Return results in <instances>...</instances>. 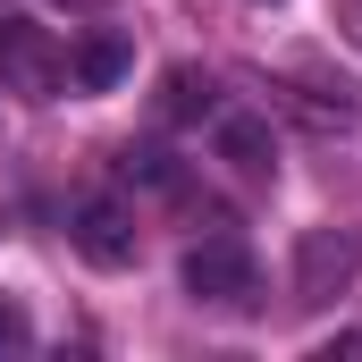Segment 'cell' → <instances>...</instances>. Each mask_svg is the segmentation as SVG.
Returning a JSON list of instances; mask_svg holds the SVG:
<instances>
[{"instance_id":"ba28073f","label":"cell","mask_w":362,"mask_h":362,"mask_svg":"<svg viewBox=\"0 0 362 362\" xmlns=\"http://www.w3.org/2000/svg\"><path fill=\"white\" fill-rule=\"evenodd\" d=\"M160 110H169V118H202V110H211V76H202V68H169Z\"/></svg>"},{"instance_id":"277c9868","label":"cell","mask_w":362,"mask_h":362,"mask_svg":"<svg viewBox=\"0 0 362 362\" xmlns=\"http://www.w3.org/2000/svg\"><path fill=\"white\" fill-rule=\"evenodd\" d=\"M286 101H295L312 127H362L354 76H337V68H320V59H286Z\"/></svg>"},{"instance_id":"6da1fadb","label":"cell","mask_w":362,"mask_h":362,"mask_svg":"<svg viewBox=\"0 0 362 362\" xmlns=\"http://www.w3.org/2000/svg\"><path fill=\"white\" fill-rule=\"evenodd\" d=\"M362 278V228H303V245H295V303L303 312H329L346 286Z\"/></svg>"},{"instance_id":"9c48e42d","label":"cell","mask_w":362,"mask_h":362,"mask_svg":"<svg viewBox=\"0 0 362 362\" xmlns=\"http://www.w3.org/2000/svg\"><path fill=\"white\" fill-rule=\"evenodd\" d=\"M8 337H17V320H8V312H0V346H8Z\"/></svg>"},{"instance_id":"52a82bcc","label":"cell","mask_w":362,"mask_h":362,"mask_svg":"<svg viewBox=\"0 0 362 362\" xmlns=\"http://www.w3.org/2000/svg\"><path fill=\"white\" fill-rule=\"evenodd\" d=\"M135 68V51H127V34H85L76 51H68V85L76 93H110L118 76Z\"/></svg>"},{"instance_id":"5b68a950","label":"cell","mask_w":362,"mask_h":362,"mask_svg":"<svg viewBox=\"0 0 362 362\" xmlns=\"http://www.w3.org/2000/svg\"><path fill=\"white\" fill-rule=\"evenodd\" d=\"M68 245L85 253L93 270H135V219L118 211V202H76V219H68Z\"/></svg>"},{"instance_id":"7a4b0ae2","label":"cell","mask_w":362,"mask_h":362,"mask_svg":"<svg viewBox=\"0 0 362 362\" xmlns=\"http://www.w3.org/2000/svg\"><path fill=\"white\" fill-rule=\"evenodd\" d=\"M185 295L194 303H219V312H253V295H262V270H253V253L236 245V236H202V245H185Z\"/></svg>"},{"instance_id":"8992f818","label":"cell","mask_w":362,"mask_h":362,"mask_svg":"<svg viewBox=\"0 0 362 362\" xmlns=\"http://www.w3.org/2000/svg\"><path fill=\"white\" fill-rule=\"evenodd\" d=\"M219 160H228V169H236V177H278V144H270V127H262V118H245V110H228V118H219Z\"/></svg>"},{"instance_id":"30bf717a","label":"cell","mask_w":362,"mask_h":362,"mask_svg":"<svg viewBox=\"0 0 362 362\" xmlns=\"http://www.w3.org/2000/svg\"><path fill=\"white\" fill-rule=\"evenodd\" d=\"M76 8H101V0H76Z\"/></svg>"},{"instance_id":"3957f363","label":"cell","mask_w":362,"mask_h":362,"mask_svg":"<svg viewBox=\"0 0 362 362\" xmlns=\"http://www.w3.org/2000/svg\"><path fill=\"white\" fill-rule=\"evenodd\" d=\"M59 85H68V51L51 42V25H34V17H0V93H17V101H51Z\"/></svg>"}]
</instances>
